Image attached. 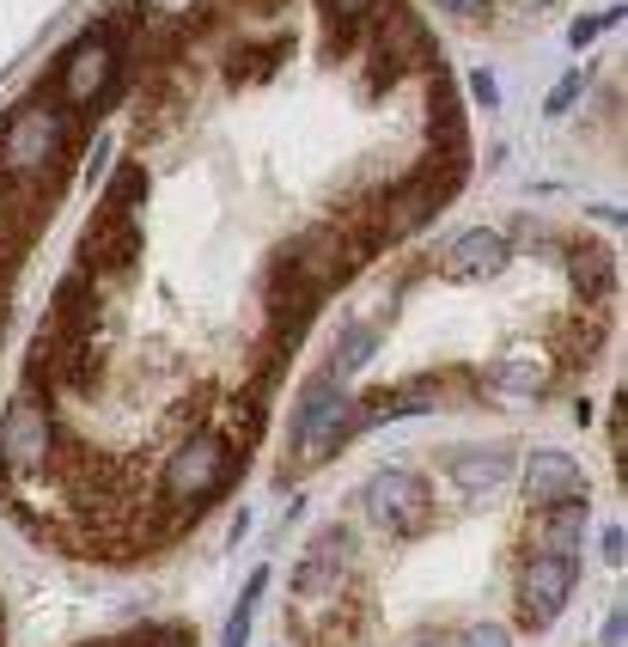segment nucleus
<instances>
[{
    "label": "nucleus",
    "mask_w": 628,
    "mask_h": 647,
    "mask_svg": "<svg viewBox=\"0 0 628 647\" xmlns=\"http://www.w3.org/2000/svg\"><path fill=\"white\" fill-rule=\"evenodd\" d=\"M488 391L512 397V403L543 397V391H550V367H543V360H495V367H488Z\"/></svg>",
    "instance_id": "obj_16"
},
{
    "label": "nucleus",
    "mask_w": 628,
    "mask_h": 647,
    "mask_svg": "<svg viewBox=\"0 0 628 647\" xmlns=\"http://www.w3.org/2000/svg\"><path fill=\"white\" fill-rule=\"evenodd\" d=\"M586 489V476H580V464L567 459V452H555V446H543V452H531L524 459V502L543 514V507H555L562 495H580Z\"/></svg>",
    "instance_id": "obj_13"
},
{
    "label": "nucleus",
    "mask_w": 628,
    "mask_h": 647,
    "mask_svg": "<svg viewBox=\"0 0 628 647\" xmlns=\"http://www.w3.org/2000/svg\"><path fill=\"white\" fill-rule=\"evenodd\" d=\"M293 263V276L305 281V288L317 293V300H324L329 288H342V281L354 276V269L367 263V257L354 251V238L342 233V226H329V220H317V226H305L300 238H293L288 251H281Z\"/></svg>",
    "instance_id": "obj_8"
},
{
    "label": "nucleus",
    "mask_w": 628,
    "mask_h": 647,
    "mask_svg": "<svg viewBox=\"0 0 628 647\" xmlns=\"http://www.w3.org/2000/svg\"><path fill=\"white\" fill-rule=\"evenodd\" d=\"M354 434H360V428H354V397L342 391V373L336 367H317L312 379L300 385L293 459H300V464H324V459H336Z\"/></svg>",
    "instance_id": "obj_2"
},
{
    "label": "nucleus",
    "mask_w": 628,
    "mask_h": 647,
    "mask_svg": "<svg viewBox=\"0 0 628 647\" xmlns=\"http://www.w3.org/2000/svg\"><path fill=\"white\" fill-rule=\"evenodd\" d=\"M141 190H147V165H134V159H129V165H122V172L105 184V202H98V208H110V214H129L134 202H141Z\"/></svg>",
    "instance_id": "obj_18"
},
{
    "label": "nucleus",
    "mask_w": 628,
    "mask_h": 647,
    "mask_svg": "<svg viewBox=\"0 0 628 647\" xmlns=\"http://www.w3.org/2000/svg\"><path fill=\"white\" fill-rule=\"evenodd\" d=\"M598 641H604V647H622V611H610V623H604Z\"/></svg>",
    "instance_id": "obj_27"
},
{
    "label": "nucleus",
    "mask_w": 628,
    "mask_h": 647,
    "mask_svg": "<svg viewBox=\"0 0 628 647\" xmlns=\"http://www.w3.org/2000/svg\"><path fill=\"white\" fill-rule=\"evenodd\" d=\"M415 647H458V635H421Z\"/></svg>",
    "instance_id": "obj_28"
},
{
    "label": "nucleus",
    "mask_w": 628,
    "mask_h": 647,
    "mask_svg": "<svg viewBox=\"0 0 628 647\" xmlns=\"http://www.w3.org/2000/svg\"><path fill=\"white\" fill-rule=\"evenodd\" d=\"M348 569H354V531L348 526L317 531L312 550H305L300 569H293V599H300V605H336L342 586H348Z\"/></svg>",
    "instance_id": "obj_10"
},
{
    "label": "nucleus",
    "mask_w": 628,
    "mask_h": 647,
    "mask_svg": "<svg viewBox=\"0 0 628 647\" xmlns=\"http://www.w3.org/2000/svg\"><path fill=\"white\" fill-rule=\"evenodd\" d=\"M567 276H574L580 300H592V305L610 300V288H616V263L598 245H574V251H567Z\"/></svg>",
    "instance_id": "obj_15"
},
{
    "label": "nucleus",
    "mask_w": 628,
    "mask_h": 647,
    "mask_svg": "<svg viewBox=\"0 0 628 647\" xmlns=\"http://www.w3.org/2000/svg\"><path fill=\"white\" fill-rule=\"evenodd\" d=\"M440 13H452V19H483L488 13V0H433Z\"/></svg>",
    "instance_id": "obj_25"
},
{
    "label": "nucleus",
    "mask_w": 628,
    "mask_h": 647,
    "mask_svg": "<svg viewBox=\"0 0 628 647\" xmlns=\"http://www.w3.org/2000/svg\"><path fill=\"white\" fill-rule=\"evenodd\" d=\"M616 19H622V7H610V13H592V19H580V25L567 31V37H574V50H586V43L598 37V31H610Z\"/></svg>",
    "instance_id": "obj_21"
},
{
    "label": "nucleus",
    "mask_w": 628,
    "mask_h": 647,
    "mask_svg": "<svg viewBox=\"0 0 628 647\" xmlns=\"http://www.w3.org/2000/svg\"><path fill=\"white\" fill-rule=\"evenodd\" d=\"M385 7H391V0H324L329 25H372Z\"/></svg>",
    "instance_id": "obj_20"
},
{
    "label": "nucleus",
    "mask_w": 628,
    "mask_h": 647,
    "mask_svg": "<svg viewBox=\"0 0 628 647\" xmlns=\"http://www.w3.org/2000/svg\"><path fill=\"white\" fill-rule=\"evenodd\" d=\"M55 459V416L37 391H19L0 416V489L25 471H43Z\"/></svg>",
    "instance_id": "obj_4"
},
{
    "label": "nucleus",
    "mask_w": 628,
    "mask_h": 647,
    "mask_svg": "<svg viewBox=\"0 0 628 647\" xmlns=\"http://www.w3.org/2000/svg\"><path fill=\"white\" fill-rule=\"evenodd\" d=\"M367 514L379 519V526H391L397 538H421V531L433 526L427 476L409 471V464H385V471L367 483Z\"/></svg>",
    "instance_id": "obj_7"
},
{
    "label": "nucleus",
    "mask_w": 628,
    "mask_h": 647,
    "mask_svg": "<svg viewBox=\"0 0 628 647\" xmlns=\"http://www.w3.org/2000/svg\"><path fill=\"white\" fill-rule=\"evenodd\" d=\"M372 343H379V324H348V331L336 336V360H329V367H360V360L372 355Z\"/></svg>",
    "instance_id": "obj_19"
},
{
    "label": "nucleus",
    "mask_w": 628,
    "mask_h": 647,
    "mask_svg": "<svg viewBox=\"0 0 628 647\" xmlns=\"http://www.w3.org/2000/svg\"><path fill=\"white\" fill-rule=\"evenodd\" d=\"M0 141H7V172L55 177V165L74 147V117L67 110H43V105H19L13 122H0Z\"/></svg>",
    "instance_id": "obj_3"
},
{
    "label": "nucleus",
    "mask_w": 628,
    "mask_h": 647,
    "mask_svg": "<svg viewBox=\"0 0 628 647\" xmlns=\"http://www.w3.org/2000/svg\"><path fill=\"white\" fill-rule=\"evenodd\" d=\"M580 86H586V74H567L562 86H555V93H550V117H562V110L574 105V98H580Z\"/></svg>",
    "instance_id": "obj_24"
},
{
    "label": "nucleus",
    "mask_w": 628,
    "mask_h": 647,
    "mask_svg": "<svg viewBox=\"0 0 628 647\" xmlns=\"http://www.w3.org/2000/svg\"><path fill=\"white\" fill-rule=\"evenodd\" d=\"M470 98H476L483 110H495V105H500V79L488 74V67H476V74H470Z\"/></svg>",
    "instance_id": "obj_22"
},
{
    "label": "nucleus",
    "mask_w": 628,
    "mask_h": 647,
    "mask_svg": "<svg viewBox=\"0 0 628 647\" xmlns=\"http://www.w3.org/2000/svg\"><path fill=\"white\" fill-rule=\"evenodd\" d=\"M458 647H512V635H507V629H495V623H476V629L464 635Z\"/></svg>",
    "instance_id": "obj_23"
},
{
    "label": "nucleus",
    "mask_w": 628,
    "mask_h": 647,
    "mask_svg": "<svg viewBox=\"0 0 628 647\" xmlns=\"http://www.w3.org/2000/svg\"><path fill=\"white\" fill-rule=\"evenodd\" d=\"M238 464H245V452L226 440V428H190V434L165 452V464H159L153 502H159V514H171L165 526H159V538H177L214 495L232 489Z\"/></svg>",
    "instance_id": "obj_1"
},
{
    "label": "nucleus",
    "mask_w": 628,
    "mask_h": 647,
    "mask_svg": "<svg viewBox=\"0 0 628 647\" xmlns=\"http://www.w3.org/2000/svg\"><path fill=\"white\" fill-rule=\"evenodd\" d=\"M262 586H269V569H250L245 593H238L232 617H226V629H220V647H245V641H250V623H257V599H262Z\"/></svg>",
    "instance_id": "obj_17"
},
{
    "label": "nucleus",
    "mask_w": 628,
    "mask_h": 647,
    "mask_svg": "<svg viewBox=\"0 0 628 647\" xmlns=\"http://www.w3.org/2000/svg\"><path fill=\"white\" fill-rule=\"evenodd\" d=\"M134 257H141V226H134V214L98 208L93 226H86V238H79V263L74 269L105 293V288H122V281L134 276Z\"/></svg>",
    "instance_id": "obj_5"
},
{
    "label": "nucleus",
    "mask_w": 628,
    "mask_h": 647,
    "mask_svg": "<svg viewBox=\"0 0 628 647\" xmlns=\"http://www.w3.org/2000/svg\"><path fill=\"white\" fill-rule=\"evenodd\" d=\"M117 74H122V55L110 50L105 37L86 31V37L55 62V98H62L67 117H74V110H93V105H105V93H117Z\"/></svg>",
    "instance_id": "obj_6"
},
{
    "label": "nucleus",
    "mask_w": 628,
    "mask_h": 647,
    "mask_svg": "<svg viewBox=\"0 0 628 647\" xmlns=\"http://www.w3.org/2000/svg\"><path fill=\"white\" fill-rule=\"evenodd\" d=\"M512 471H519V452L512 446H464L458 459L445 464L458 495H495L500 483H512Z\"/></svg>",
    "instance_id": "obj_12"
},
{
    "label": "nucleus",
    "mask_w": 628,
    "mask_h": 647,
    "mask_svg": "<svg viewBox=\"0 0 628 647\" xmlns=\"http://www.w3.org/2000/svg\"><path fill=\"white\" fill-rule=\"evenodd\" d=\"M586 519H592L586 489L562 495V502L543 507V519H537V550L543 556H580V531H586Z\"/></svg>",
    "instance_id": "obj_14"
},
{
    "label": "nucleus",
    "mask_w": 628,
    "mask_h": 647,
    "mask_svg": "<svg viewBox=\"0 0 628 647\" xmlns=\"http://www.w3.org/2000/svg\"><path fill=\"white\" fill-rule=\"evenodd\" d=\"M507 257H512V238L507 233H495V226H470V233H458L452 245H445L440 276L445 281H483V276H495Z\"/></svg>",
    "instance_id": "obj_11"
},
{
    "label": "nucleus",
    "mask_w": 628,
    "mask_h": 647,
    "mask_svg": "<svg viewBox=\"0 0 628 647\" xmlns=\"http://www.w3.org/2000/svg\"><path fill=\"white\" fill-rule=\"evenodd\" d=\"M574 581H580V556H543V550L524 556V569H519V623L524 629H550L562 617Z\"/></svg>",
    "instance_id": "obj_9"
},
{
    "label": "nucleus",
    "mask_w": 628,
    "mask_h": 647,
    "mask_svg": "<svg viewBox=\"0 0 628 647\" xmlns=\"http://www.w3.org/2000/svg\"><path fill=\"white\" fill-rule=\"evenodd\" d=\"M598 543H604L598 556H604V562H610V569H616V562H622V526H604V538H598Z\"/></svg>",
    "instance_id": "obj_26"
}]
</instances>
